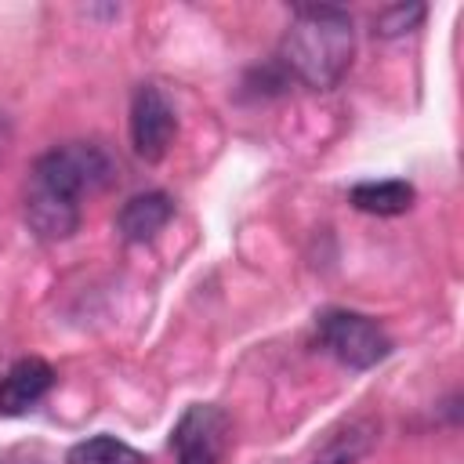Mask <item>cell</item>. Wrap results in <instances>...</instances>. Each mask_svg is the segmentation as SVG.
<instances>
[{
    "mask_svg": "<svg viewBox=\"0 0 464 464\" xmlns=\"http://www.w3.org/2000/svg\"><path fill=\"white\" fill-rule=\"evenodd\" d=\"M112 178L109 156L91 141H69L44 152L25 185V221L29 228L54 243L80 228V199L83 192L102 188Z\"/></svg>",
    "mask_w": 464,
    "mask_h": 464,
    "instance_id": "1",
    "label": "cell"
},
{
    "mask_svg": "<svg viewBox=\"0 0 464 464\" xmlns=\"http://www.w3.org/2000/svg\"><path fill=\"white\" fill-rule=\"evenodd\" d=\"M352 54H355V29L348 11L326 4L294 7L279 44V62L290 76H297L315 91H326L348 72Z\"/></svg>",
    "mask_w": 464,
    "mask_h": 464,
    "instance_id": "2",
    "label": "cell"
},
{
    "mask_svg": "<svg viewBox=\"0 0 464 464\" xmlns=\"http://www.w3.org/2000/svg\"><path fill=\"white\" fill-rule=\"evenodd\" d=\"M315 330H319V344L337 362H344L352 370H370L381 359H388V352H392V341L381 330V323L362 315V312L330 308V312L319 315Z\"/></svg>",
    "mask_w": 464,
    "mask_h": 464,
    "instance_id": "3",
    "label": "cell"
},
{
    "mask_svg": "<svg viewBox=\"0 0 464 464\" xmlns=\"http://www.w3.org/2000/svg\"><path fill=\"white\" fill-rule=\"evenodd\" d=\"M170 446L178 464H221L228 446V417L210 402H196L178 417Z\"/></svg>",
    "mask_w": 464,
    "mask_h": 464,
    "instance_id": "4",
    "label": "cell"
},
{
    "mask_svg": "<svg viewBox=\"0 0 464 464\" xmlns=\"http://www.w3.org/2000/svg\"><path fill=\"white\" fill-rule=\"evenodd\" d=\"M178 134V116L167 94L156 83H141L130 102V145L145 163H156L167 156L170 141Z\"/></svg>",
    "mask_w": 464,
    "mask_h": 464,
    "instance_id": "5",
    "label": "cell"
},
{
    "mask_svg": "<svg viewBox=\"0 0 464 464\" xmlns=\"http://www.w3.org/2000/svg\"><path fill=\"white\" fill-rule=\"evenodd\" d=\"M54 388V370L44 359H18L0 377V417H18L33 410Z\"/></svg>",
    "mask_w": 464,
    "mask_h": 464,
    "instance_id": "6",
    "label": "cell"
},
{
    "mask_svg": "<svg viewBox=\"0 0 464 464\" xmlns=\"http://www.w3.org/2000/svg\"><path fill=\"white\" fill-rule=\"evenodd\" d=\"M174 214V203L167 192H138L130 196L120 214H116V228L127 243H149Z\"/></svg>",
    "mask_w": 464,
    "mask_h": 464,
    "instance_id": "7",
    "label": "cell"
},
{
    "mask_svg": "<svg viewBox=\"0 0 464 464\" xmlns=\"http://www.w3.org/2000/svg\"><path fill=\"white\" fill-rule=\"evenodd\" d=\"M348 199L362 214L395 218V214H406L413 207V185L410 181H399V178H388V181H359L348 192Z\"/></svg>",
    "mask_w": 464,
    "mask_h": 464,
    "instance_id": "8",
    "label": "cell"
},
{
    "mask_svg": "<svg viewBox=\"0 0 464 464\" xmlns=\"http://www.w3.org/2000/svg\"><path fill=\"white\" fill-rule=\"evenodd\" d=\"M69 464H149V460L116 435H94L69 450Z\"/></svg>",
    "mask_w": 464,
    "mask_h": 464,
    "instance_id": "9",
    "label": "cell"
},
{
    "mask_svg": "<svg viewBox=\"0 0 464 464\" xmlns=\"http://www.w3.org/2000/svg\"><path fill=\"white\" fill-rule=\"evenodd\" d=\"M424 4H399V7H388V11H381L377 18H373V33L377 36H384V40H392V36H402V33H413L420 22H424Z\"/></svg>",
    "mask_w": 464,
    "mask_h": 464,
    "instance_id": "10",
    "label": "cell"
}]
</instances>
